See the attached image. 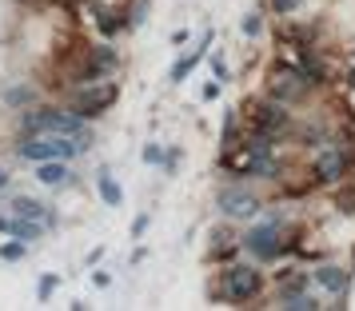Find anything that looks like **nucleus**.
I'll list each match as a JSON object with an SVG mask.
<instances>
[{"label": "nucleus", "instance_id": "nucleus-1", "mask_svg": "<svg viewBox=\"0 0 355 311\" xmlns=\"http://www.w3.org/2000/svg\"><path fill=\"white\" fill-rule=\"evenodd\" d=\"M92 148V136H60V132H24L17 144V156L28 164L40 160H76Z\"/></svg>", "mask_w": 355, "mask_h": 311}, {"label": "nucleus", "instance_id": "nucleus-2", "mask_svg": "<svg viewBox=\"0 0 355 311\" xmlns=\"http://www.w3.org/2000/svg\"><path fill=\"white\" fill-rule=\"evenodd\" d=\"M20 132H60V136H92V128L84 124V116L60 112V108H33L20 112Z\"/></svg>", "mask_w": 355, "mask_h": 311}, {"label": "nucleus", "instance_id": "nucleus-3", "mask_svg": "<svg viewBox=\"0 0 355 311\" xmlns=\"http://www.w3.org/2000/svg\"><path fill=\"white\" fill-rule=\"evenodd\" d=\"M120 100V88L112 80H80V88L72 92V112L92 120V116H104Z\"/></svg>", "mask_w": 355, "mask_h": 311}, {"label": "nucleus", "instance_id": "nucleus-4", "mask_svg": "<svg viewBox=\"0 0 355 311\" xmlns=\"http://www.w3.org/2000/svg\"><path fill=\"white\" fill-rule=\"evenodd\" d=\"M263 292V272L252 267V263H236L224 272V283H220V295L232 299V303H252L256 295Z\"/></svg>", "mask_w": 355, "mask_h": 311}, {"label": "nucleus", "instance_id": "nucleus-5", "mask_svg": "<svg viewBox=\"0 0 355 311\" xmlns=\"http://www.w3.org/2000/svg\"><path fill=\"white\" fill-rule=\"evenodd\" d=\"M307 88H311V80L304 76V68H295V64H275L272 72H268V96L279 100V104L304 100Z\"/></svg>", "mask_w": 355, "mask_h": 311}, {"label": "nucleus", "instance_id": "nucleus-6", "mask_svg": "<svg viewBox=\"0 0 355 311\" xmlns=\"http://www.w3.org/2000/svg\"><path fill=\"white\" fill-rule=\"evenodd\" d=\"M347 172H352V148L327 144L311 160V180L315 184H339V180H347Z\"/></svg>", "mask_w": 355, "mask_h": 311}, {"label": "nucleus", "instance_id": "nucleus-7", "mask_svg": "<svg viewBox=\"0 0 355 311\" xmlns=\"http://www.w3.org/2000/svg\"><path fill=\"white\" fill-rule=\"evenodd\" d=\"M240 247L259 263H275L279 260V251H284V244H279V228H275V224H259V228H252L240 240Z\"/></svg>", "mask_w": 355, "mask_h": 311}, {"label": "nucleus", "instance_id": "nucleus-8", "mask_svg": "<svg viewBox=\"0 0 355 311\" xmlns=\"http://www.w3.org/2000/svg\"><path fill=\"white\" fill-rule=\"evenodd\" d=\"M259 208H263V199L243 192V188H224L220 192V212L227 220H252V215H259Z\"/></svg>", "mask_w": 355, "mask_h": 311}, {"label": "nucleus", "instance_id": "nucleus-9", "mask_svg": "<svg viewBox=\"0 0 355 311\" xmlns=\"http://www.w3.org/2000/svg\"><path fill=\"white\" fill-rule=\"evenodd\" d=\"M116 64H120L116 52L108 48V44H96V48L84 52V64H80V72H76V80H104Z\"/></svg>", "mask_w": 355, "mask_h": 311}, {"label": "nucleus", "instance_id": "nucleus-10", "mask_svg": "<svg viewBox=\"0 0 355 311\" xmlns=\"http://www.w3.org/2000/svg\"><path fill=\"white\" fill-rule=\"evenodd\" d=\"M252 128L268 132V136H275L279 128H288V104H279V100L256 104V108H252Z\"/></svg>", "mask_w": 355, "mask_h": 311}, {"label": "nucleus", "instance_id": "nucleus-11", "mask_svg": "<svg viewBox=\"0 0 355 311\" xmlns=\"http://www.w3.org/2000/svg\"><path fill=\"white\" fill-rule=\"evenodd\" d=\"M44 220H24V215H12V212H0V231H8L12 240H24V244H33L44 236Z\"/></svg>", "mask_w": 355, "mask_h": 311}, {"label": "nucleus", "instance_id": "nucleus-12", "mask_svg": "<svg viewBox=\"0 0 355 311\" xmlns=\"http://www.w3.org/2000/svg\"><path fill=\"white\" fill-rule=\"evenodd\" d=\"M315 283H320L323 292H331V295H343L347 287H352V276L343 272V267H336V263H323V267H315Z\"/></svg>", "mask_w": 355, "mask_h": 311}, {"label": "nucleus", "instance_id": "nucleus-13", "mask_svg": "<svg viewBox=\"0 0 355 311\" xmlns=\"http://www.w3.org/2000/svg\"><path fill=\"white\" fill-rule=\"evenodd\" d=\"M36 180L49 184V188H64V184H72L68 160H40V164H36Z\"/></svg>", "mask_w": 355, "mask_h": 311}, {"label": "nucleus", "instance_id": "nucleus-14", "mask_svg": "<svg viewBox=\"0 0 355 311\" xmlns=\"http://www.w3.org/2000/svg\"><path fill=\"white\" fill-rule=\"evenodd\" d=\"M8 212L24 215V220H44V224H52L49 204H40L36 196H12V199H8Z\"/></svg>", "mask_w": 355, "mask_h": 311}, {"label": "nucleus", "instance_id": "nucleus-15", "mask_svg": "<svg viewBox=\"0 0 355 311\" xmlns=\"http://www.w3.org/2000/svg\"><path fill=\"white\" fill-rule=\"evenodd\" d=\"M275 283H279V299H288L295 292H307L311 276H304L300 267H284V272H275Z\"/></svg>", "mask_w": 355, "mask_h": 311}, {"label": "nucleus", "instance_id": "nucleus-16", "mask_svg": "<svg viewBox=\"0 0 355 311\" xmlns=\"http://www.w3.org/2000/svg\"><path fill=\"white\" fill-rule=\"evenodd\" d=\"M96 188H100V196H104L108 208H120L124 204V192H120V184H116L112 172H96Z\"/></svg>", "mask_w": 355, "mask_h": 311}, {"label": "nucleus", "instance_id": "nucleus-17", "mask_svg": "<svg viewBox=\"0 0 355 311\" xmlns=\"http://www.w3.org/2000/svg\"><path fill=\"white\" fill-rule=\"evenodd\" d=\"M208 40H211V33H204V44L192 52V56H184V60H176V68H172V84H184V76L192 72L200 60H204V52H208Z\"/></svg>", "mask_w": 355, "mask_h": 311}, {"label": "nucleus", "instance_id": "nucleus-18", "mask_svg": "<svg viewBox=\"0 0 355 311\" xmlns=\"http://www.w3.org/2000/svg\"><path fill=\"white\" fill-rule=\"evenodd\" d=\"M279 308L284 311H315V308H323L315 295H307V292H295V295H288V299H279Z\"/></svg>", "mask_w": 355, "mask_h": 311}, {"label": "nucleus", "instance_id": "nucleus-19", "mask_svg": "<svg viewBox=\"0 0 355 311\" xmlns=\"http://www.w3.org/2000/svg\"><path fill=\"white\" fill-rule=\"evenodd\" d=\"M4 100H8L12 108H28V104L36 100V88H28V84H17V88H8V92H4Z\"/></svg>", "mask_w": 355, "mask_h": 311}, {"label": "nucleus", "instance_id": "nucleus-20", "mask_svg": "<svg viewBox=\"0 0 355 311\" xmlns=\"http://www.w3.org/2000/svg\"><path fill=\"white\" fill-rule=\"evenodd\" d=\"M300 8H304V0H272L275 17H291V12H300Z\"/></svg>", "mask_w": 355, "mask_h": 311}, {"label": "nucleus", "instance_id": "nucleus-21", "mask_svg": "<svg viewBox=\"0 0 355 311\" xmlns=\"http://www.w3.org/2000/svg\"><path fill=\"white\" fill-rule=\"evenodd\" d=\"M240 28H243V36H259V28H263V20H259V12H248Z\"/></svg>", "mask_w": 355, "mask_h": 311}, {"label": "nucleus", "instance_id": "nucleus-22", "mask_svg": "<svg viewBox=\"0 0 355 311\" xmlns=\"http://www.w3.org/2000/svg\"><path fill=\"white\" fill-rule=\"evenodd\" d=\"M24 247H28L24 240H17V244H4V247H0V260H20V256H24Z\"/></svg>", "mask_w": 355, "mask_h": 311}, {"label": "nucleus", "instance_id": "nucleus-23", "mask_svg": "<svg viewBox=\"0 0 355 311\" xmlns=\"http://www.w3.org/2000/svg\"><path fill=\"white\" fill-rule=\"evenodd\" d=\"M144 164H168V156H164L160 144H148L144 148Z\"/></svg>", "mask_w": 355, "mask_h": 311}, {"label": "nucleus", "instance_id": "nucleus-24", "mask_svg": "<svg viewBox=\"0 0 355 311\" xmlns=\"http://www.w3.org/2000/svg\"><path fill=\"white\" fill-rule=\"evenodd\" d=\"M211 76H216L220 84L227 80V64H224V56H211Z\"/></svg>", "mask_w": 355, "mask_h": 311}, {"label": "nucleus", "instance_id": "nucleus-25", "mask_svg": "<svg viewBox=\"0 0 355 311\" xmlns=\"http://www.w3.org/2000/svg\"><path fill=\"white\" fill-rule=\"evenodd\" d=\"M52 287H56V276H44V279H40V299H49Z\"/></svg>", "mask_w": 355, "mask_h": 311}, {"label": "nucleus", "instance_id": "nucleus-26", "mask_svg": "<svg viewBox=\"0 0 355 311\" xmlns=\"http://www.w3.org/2000/svg\"><path fill=\"white\" fill-rule=\"evenodd\" d=\"M339 208L355 215V192H343V196H339Z\"/></svg>", "mask_w": 355, "mask_h": 311}, {"label": "nucleus", "instance_id": "nucleus-27", "mask_svg": "<svg viewBox=\"0 0 355 311\" xmlns=\"http://www.w3.org/2000/svg\"><path fill=\"white\" fill-rule=\"evenodd\" d=\"M144 231H148V215H140V220L132 224V236H144Z\"/></svg>", "mask_w": 355, "mask_h": 311}, {"label": "nucleus", "instance_id": "nucleus-28", "mask_svg": "<svg viewBox=\"0 0 355 311\" xmlns=\"http://www.w3.org/2000/svg\"><path fill=\"white\" fill-rule=\"evenodd\" d=\"M216 96H220V80H216V84H208V88H204V100H216Z\"/></svg>", "mask_w": 355, "mask_h": 311}, {"label": "nucleus", "instance_id": "nucleus-29", "mask_svg": "<svg viewBox=\"0 0 355 311\" xmlns=\"http://www.w3.org/2000/svg\"><path fill=\"white\" fill-rule=\"evenodd\" d=\"M4 188H8V172H4V168H0V192H4Z\"/></svg>", "mask_w": 355, "mask_h": 311}]
</instances>
